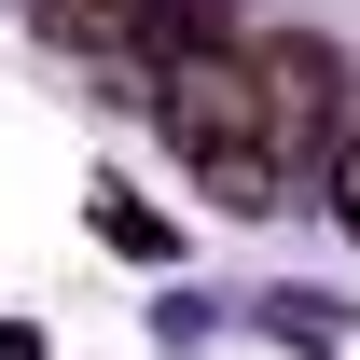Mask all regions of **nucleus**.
I'll return each instance as SVG.
<instances>
[{
  "instance_id": "f257e3e1",
  "label": "nucleus",
  "mask_w": 360,
  "mask_h": 360,
  "mask_svg": "<svg viewBox=\"0 0 360 360\" xmlns=\"http://www.w3.org/2000/svg\"><path fill=\"white\" fill-rule=\"evenodd\" d=\"M153 125L180 139V167H208L222 194H264V180H277L264 70H250V42H222L208 14H167V56H153Z\"/></svg>"
},
{
  "instance_id": "f03ea898",
  "label": "nucleus",
  "mask_w": 360,
  "mask_h": 360,
  "mask_svg": "<svg viewBox=\"0 0 360 360\" xmlns=\"http://www.w3.org/2000/svg\"><path fill=\"white\" fill-rule=\"evenodd\" d=\"M250 70H264V139H277V167H305V153H333V97H347L333 42H305V28H277V42H250Z\"/></svg>"
},
{
  "instance_id": "7ed1b4c3",
  "label": "nucleus",
  "mask_w": 360,
  "mask_h": 360,
  "mask_svg": "<svg viewBox=\"0 0 360 360\" xmlns=\"http://www.w3.org/2000/svg\"><path fill=\"white\" fill-rule=\"evenodd\" d=\"M333 208H347V236H360V125L333 139Z\"/></svg>"
}]
</instances>
